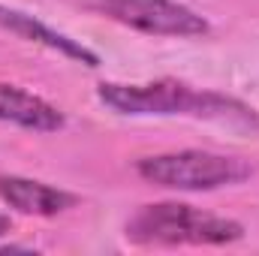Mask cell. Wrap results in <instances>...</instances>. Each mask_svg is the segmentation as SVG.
Returning <instances> with one entry per match:
<instances>
[{
  "instance_id": "cell-1",
  "label": "cell",
  "mask_w": 259,
  "mask_h": 256,
  "mask_svg": "<svg viewBox=\"0 0 259 256\" xmlns=\"http://www.w3.org/2000/svg\"><path fill=\"white\" fill-rule=\"evenodd\" d=\"M97 100L130 118H199V121H217V124H235V127H259V115L241 100L202 91L178 78H157L145 84H121V81H103L97 88Z\"/></svg>"
},
{
  "instance_id": "cell-4",
  "label": "cell",
  "mask_w": 259,
  "mask_h": 256,
  "mask_svg": "<svg viewBox=\"0 0 259 256\" xmlns=\"http://www.w3.org/2000/svg\"><path fill=\"white\" fill-rule=\"evenodd\" d=\"M84 6L109 21H118L148 36L196 39L211 33L208 18H202L196 9L178 0H84Z\"/></svg>"
},
{
  "instance_id": "cell-7",
  "label": "cell",
  "mask_w": 259,
  "mask_h": 256,
  "mask_svg": "<svg viewBox=\"0 0 259 256\" xmlns=\"http://www.w3.org/2000/svg\"><path fill=\"white\" fill-rule=\"evenodd\" d=\"M0 199L21 211V214H33V217H55L69 211L78 199L72 193L52 187L46 181H33L24 175H0Z\"/></svg>"
},
{
  "instance_id": "cell-5",
  "label": "cell",
  "mask_w": 259,
  "mask_h": 256,
  "mask_svg": "<svg viewBox=\"0 0 259 256\" xmlns=\"http://www.w3.org/2000/svg\"><path fill=\"white\" fill-rule=\"evenodd\" d=\"M0 27L9 30V33H15V36H21V39H27V42L46 46V49L64 55V58L75 61V64H84V66H91V69L100 66V58H97L91 49H84L81 42L69 39L61 30L42 24V21H39L36 15H30V12H21V9H12V6H3V3H0Z\"/></svg>"
},
{
  "instance_id": "cell-8",
  "label": "cell",
  "mask_w": 259,
  "mask_h": 256,
  "mask_svg": "<svg viewBox=\"0 0 259 256\" xmlns=\"http://www.w3.org/2000/svg\"><path fill=\"white\" fill-rule=\"evenodd\" d=\"M9 229H12V220H9L6 214H0V238H3V235H6Z\"/></svg>"
},
{
  "instance_id": "cell-2",
  "label": "cell",
  "mask_w": 259,
  "mask_h": 256,
  "mask_svg": "<svg viewBox=\"0 0 259 256\" xmlns=\"http://www.w3.org/2000/svg\"><path fill=\"white\" fill-rule=\"evenodd\" d=\"M124 235L127 241L142 247H178V244L223 247L241 241L244 226L238 220L208 214L184 202H157V205H142L130 217Z\"/></svg>"
},
{
  "instance_id": "cell-3",
  "label": "cell",
  "mask_w": 259,
  "mask_h": 256,
  "mask_svg": "<svg viewBox=\"0 0 259 256\" xmlns=\"http://www.w3.org/2000/svg\"><path fill=\"white\" fill-rule=\"evenodd\" d=\"M136 172L154 187L187 193L235 187L253 175V169L241 157L214 151H172V154L142 157L136 163Z\"/></svg>"
},
{
  "instance_id": "cell-6",
  "label": "cell",
  "mask_w": 259,
  "mask_h": 256,
  "mask_svg": "<svg viewBox=\"0 0 259 256\" xmlns=\"http://www.w3.org/2000/svg\"><path fill=\"white\" fill-rule=\"evenodd\" d=\"M0 121L30 133H58L66 124L64 112L58 106L6 81H0Z\"/></svg>"
}]
</instances>
